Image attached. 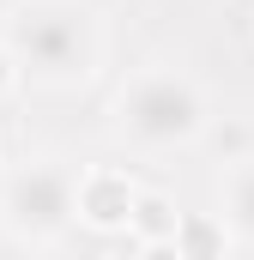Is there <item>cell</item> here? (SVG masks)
<instances>
[{
  "mask_svg": "<svg viewBox=\"0 0 254 260\" xmlns=\"http://www.w3.org/2000/svg\"><path fill=\"white\" fill-rule=\"evenodd\" d=\"M0 43L30 85H79L97 73V24L79 0H18Z\"/></svg>",
  "mask_w": 254,
  "mask_h": 260,
  "instance_id": "6da1fadb",
  "label": "cell"
},
{
  "mask_svg": "<svg viewBox=\"0 0 254 260\" xmlns=\"http://www.w3.org/2000/svg\"><path fill=\"white\" fill-rule=\"evenodd\" d=\"M206 127V97L200 85L170 73V67H151L139 79H127L121 97H115V133L139 151H170V145H188Z\"/></svg>",
  "mask_w": 254,
  "mask_h": 260,
  "instance_id": "7a4b0ae2",
  "label": "cell"
},
{
  "mask_svg": "<svg viewBox=\"0 0 254 260\" xmlns=\"http://www.w3.org/2000/svg\"><path fill=\"white\" fill-rule=\"evenodd\" d=\"M79 218V176L61 164H30L18 176H6L0 188V224L18 236V242H61V230Z\"/></svg>",
  "mask_w": 254,
  "mask_h": 260,
  "instance_id": "3957f363",
  "label": "cell"
},
{
  "mask_svg": "<svg viewBox=\"0 0 254 260\" xmlns=\"http://www.w3.org/2000/svg\"><path fill=\"white\" fill-rule=\"evenodd\" d=\"M133 206H139V188L127 182L121 170L79 176V218H85V224H97V230H127V224H133Z\"/></svg>",
  "mask_w": 254,
  "mask_h": 260,
  "instance_id": "277c9868",
  "label": "cell"
},
{
  "mask_svg": "<svg viewBox=\"0 0 254 260\" xmlns=\"http://www.w3.org/2000/svg\"><path fill=\"white\" fill-rule=\"evenodd\" d=\"M133 248H170L176 242V230H182V212H170L157 194H139V206H133Z\"/></svg>",
  "mask_w": 254,
  "mask_h": 260,
  "instance_id": "5b68a950",
  "label": "cell"
},
{
  "mask_svg": "<svg viewBox=\"0 0 254 260\" xmlns=\"http://www.w3.org/2000/svg\"><path fill=\"white\" fill-rule=\"evenodd\" d=\"M224 218H230V230L254 248V164H236L230 170V182H224Z\"/></svg>",
  "mask_w": 254,
  "mask_h": 260,
  "instance_id": "8992f818",
  "label": "cell"
},
{
  "mask_svg": "<svg viewBox=\"0 0 254 260\" xmlns=\"http://www.w3.org/2000/svg\"><path fill=\"white\" fill-rule=\"evenodd\" d=\"M18 79H24V73H18V61H12V49L0 43V91H12Z\"/></svg>",
  "mask_w": 254,
  "mask_h": 260,
  "instance_id": "52a82bcc",
  "label": "cell"
}]
</instances>
